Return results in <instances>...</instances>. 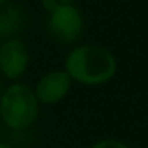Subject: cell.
<instances>
[{
    "mask_svg": "<svg viewBox=\"0 0 148 148\" xmlns=\"http://www.w3.org/2000/svg\"><path fill=\"white\" fill-rule=\"evenodd\" d=\"M64 71L73 83L100 86L109 83L117 73V59L102 45H79L66 57Z\"/></svg>",
    "mask_w": 148,
    "mask_h": 148,
    "instance_id": "cell-1",
    "label": "cell"
},
{
    "mask_svg": "<svg viewBox=\"0 0 148 148\" xmlns=\"http://www.w3.org/2000/svg\"><path fill=\"white\" fill-rule=\"evenodd\" d=\"M38 103L35 91L24 83H12L0 95V119L14 131H24L35 124L38 117Z\"/></svg>",
    "mask_w": 148,
    "mask_h": 148,
    "instance_id": "cell-2",
    "label": "cell"
},
{
    "mask_svg": "<svg viewBox=\"0 0 148 148\" xmlns=\"http://www.w3.org/2000/svg\"><path fill=\"white\" fill-rule=\"evenodd\" d=\"M48 35L57 43L71 45L84 31V17L74 3H59L47 17Z\"/></svg>",
    "mask_w": 148,
    "mask_h": 148,
    "instance_id": "cell-3",
    "label": "cell"
},
{
    "mask_svg": "<svg viewBox=\"0 0 148 148\" xmlns=\"http://www.w3.org/2000/svg\"><path fill=\"white\" fill-rule=\"evenodd\" d=\"M29 66V50L19 38L0 43V74L5 79L16 81L23 77Z\"/></svg>",
    "mask_w": 148,
    "mask_h": 148,
    "instance_id": "cell-4",
    "label": "cell"
},
{
    "mask_svg": "<svg viewBox=\"0 0 148 148\" xmlns=\"http://www.w3.org/2000/svg\"><path fill=\"white\" fill-rule=\"evenodd\" d=\"M71 86H73V79L69 77V74L66 71L57 69V71L43 74L36 81V86L33 88V91L38 103L53 105L67 97V93L71 91Z\"/></svg>",
    "mask_w": 148,
    "mask_h": 148,
    "instance_id": "cell-5",
    "label": "cell"
},
{
    "mask_svg": "<svg viewBox=\"0 0 148 148\" xmlns=\"http://www.w3.org/2000/svg\"><path fill=\"white\" fill-rule=\"evenodd\" d=\"M26 10L21 5L12 2L0 5V43L19 38V35L26 29Z\"/></svg>",
    "mask_w": 148,
    "mask_h": 148,
    "instance_id": "cell-6",
    "label": "cell"
},
{
    "mask_svg": "<svg viewBox=\"0 0 148 148\" xmlns=\"http://www.w3.org/2000/svg\"><path fill=\"white\" fill-rule=\"evenodd\" d=\"M91 148H129L126 143L119 141V140H114V138H105V140H100L97 143H93Z\"/></svg>",
    "mask_w": 148,
    "mask_h": 148,
    "instance_id": "cell-7",
    "label": "cell"
},
{
    "mask_svg": "<svg viewBox=\"0 0 148 148\" xmlns=\"http://www.w3.org/2000/svg\"><path fill=\"white\" fill-rule=\"evenodd\" d=\"M57 5H59V2H57V0H41V7H43L47 12H52Z\"/></svg>",
    "mask_w": 148,
    "mask_h": 148,
    "instance_id": "cell-8",
    "label": "cell"
},
{
    "mask_svg": "<svg viewBox=\"0 0 148 148\" xmlns=\"http://www.w3.org/2000/svg\"><path fill=\"white\" fill-rule=\"evenodd\" d=\"M59 3H74L76 0H57Z\"/></svg>",
    "mask_w": 148,
    "mask_h": 148,
    "instance_id": "cell-9",
    "label": "cell"
},
{
    "mask_svg": "<svg viewBox=\"0 0 148 148\" xmlns=\"http://www.w3.org/2000/svg\"><path fill=\"white\" fill-rule=\"evenodd\" d=\"M2 91H3V81H2V76H0V95H2Z\"/></svg>",
    "mask_w": 148,
    "mask_h": 148,
    "instance_id": "cell-10",
    "label": "cell"
},
{
    "mask_svg": "<svg viewBox=\"0 0 148 148\" xmlns=\"http://www.w3.org/2000/svg\"><path fill=\"white\" fill-rule=\"evenodd\" d=\"M0 148H12V147H9V145H3V143H0Z\"/></svg>",
    "mask_w": 148,
    "mask_h": 148,
    "instance_id": "cell-11",
    "label": "cell"
},
{
    "mask_svg": "<svg viewBox=\"0 0 148 148\" xmlns=\"http://www.w3.org/2000/svg\"><path fill=\"white\" fill-rule=\"evenodd\" d=\"M7 2H10V0H0V5H3V3H7Z\"/></svg>",
    "mask_w": 148,
    "mask_h": 148,
    "instance_id": "cell-12",
    "label": "cell"
}]
</instances>
